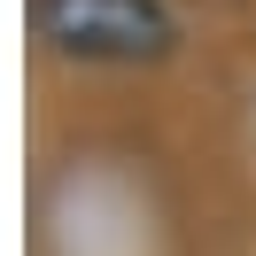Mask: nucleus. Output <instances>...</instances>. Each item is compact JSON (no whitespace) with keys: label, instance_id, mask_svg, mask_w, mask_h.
<instances>
[{"label":"nucleus","instance_id":"1","mask_svg":"<svg viewBox=\"0 0 256 256\" xmlns=\"http://www.w3.org/2000/svg\"><path fill=\"white\" fill-rule=\"evenodd\" d=\"M32 32L70 70H156L186 39L171 0H32Z\"/></svg>","mask_w":256,"mask_h":256}]
</instances>
